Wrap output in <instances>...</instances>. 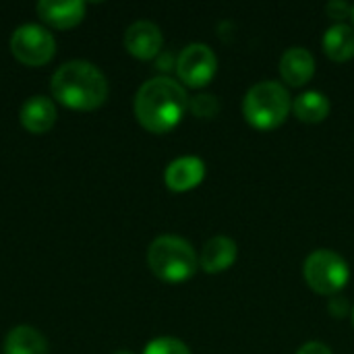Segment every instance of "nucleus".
<instances>
[{
  "label": "nucleus",
  "mask_w": 354,
  "mask_h": 354,
  "mask_svg": "<svg viewBox=\"0 0 354 354\" xmlns=\"http://www.w3.org/2000/svg\"><path fill=\"white\" fill-rule=\"evenodd\" d=\"M114 354H133V353H129V351H118V353H114Z\"/></svg>",
  "instance_id": "21"
},
{
  "label": "nucleus",
  "mask_w": 354,
  "mask_h": 354,
  "mask_svg": "<svg viewBox=\"0 0 354 354\" xmlns=\"http://www.w3.org/2000/svg\"><path fill=\"white\" fill-rule=\"evenodd\" d=\"M236 257H239L236 243L230 236L218 234L205 243L201 257H199V266L207 274H220V272H226L228 268H232Z\"/></svg>",
  "instance_id": "11"
},
{
  "label": "nucleus",
  "mask_w": 354,
  "mask_h": 354,
  "mask_svg": "<svg viewBox=\"0 0 354 354\" xmlns=\"http://www.w3.org/2000/svg\"><path fill=\"white\" fill-rule=\"evenodd\" d=\"M303 276L313 292L334 297L348 284L351 270L344 257H340L338 253L330 249H317L305 259Z\"/></svg>",
  "instance_id": "5"
},
{
  "label": "nucleus",
  "mask_w": 354,
  "mask_h": 354,
  "mask_svg": "<svg viewBox=\"0 0 354 354\" xmlns=\"http://www.w3.org/2000/svg\"><path fill=\"white\" fill-rule=\"evenodd\" d=\"M292 110L288 89L278 81H261L253 85L243 100V114L253 129H278Z\"/></svg>",
  "instance_id": "4"
},
{
  "label": "nucleus",
  "mask_w": 354,
  "mask_h": 354,
  "mask_svg": "<svg viewBox=\"0 0 354 354\" xmlns=\"http://www.w3.org/2000/svg\"><path fill=\"white\" fill-rule=\"evenodd\" d=\"M12 56L27 66H41L52 60L56 52V41L52 33L35 23H25L17 27L10 35Z\"/></svg>",
  "instance_id": "6"
},
{
  "label": "nucleus",
  "mask_w": 354,
  "mask_h": 354,
  "mask_svg": "<svg viewBox=\"0 0 354 354\" xmlns=\"http://www.w3.org/2000/svg\"><path fill=\"white\" fill-rule=\"evenodd\" d=\"M189 110L197 118H214L220 112V102L212 93H199L189 100Z\"/></svg>",
  "instance_id": "17"
},
{
  "label": "nucleus",
  "mask_w": 354,
  "mask_h": 354,
  "mask_svg": "<svg viewBox=\"0 0 354 354\" xmlns=\"http://www.w3.org/2000/svg\"><path fill=\"white\" fill-rule=\"evenodd\" d=\"M143 354H191V351H189V346H187L185 342H180L178 338H168V336H164V338L151 340V342L145 346Z\"/></svg>",
  "instance_id": "18"
},
{
  "label": "nucleus",
  "mask_w": 354,
  "mask_h": 354,
  "mask_svg": "<svg viewBox=\"0 0 354 354\" xmlns=\"http://www.w3.org/2000/svg\"><path fill=\"white\" fill-rule=\"evenodd\" d=\"M353 326H354V307H353Z\"/></svg>",
  "instance_id": "22"
},
{
  "label": "nucleus",
  "mask_w": 354,
  "mask_h": 354,
  "mask_svg": "<svg viewBox=\"0 0 354 354\" xmlns=\"http://www.w3.org/2000/svg\"><path fill=\"white\" fill-rule=\"evenodd\" d=\"M37 15L52 27L68 29L83 21L85 2L83 0H66V2L41 0V2H37Z\"/></svg>",
  "instance_id": "12"
},
{
  "label": "nucleus",
  "mask_w": 354,
  "mask_h": 354,
  "mask_svg": "<svg viewBox=\"0 0 354 354\" xmlns=\"http://www.w3.org/2000/svg\"><path fill=\"white\" fill-rule=\"evenodd\" d=\"M164 44L162 31L151 21H135L124 33V48L139 60H151L160 54Z\"/></svg>",
  "instance_id": "8"
},
{
  "label": "nucleus",
  "mask_w": 354,
  "mask_h": 354,
  "mask_svg": "<svg viewBox=\"0 0 354 354\" xmlns=\"http://www.w3.org/2000/svg\"><path fill=\"white\" fill-rule=\"evenodd\" d=\"M147 266L162 282L180 284L193 278L199 268V259L191 243L174 234H164L149 245Z\"/></svg>",
  "instance_id": "3"
},
{
  "label": "nucleus",
  "mask_w": 354,
  "mask_h": 354,
  "mask_svg": "<svg viewBox=\"0 0 354 354\" xmlns=\"http://www.w3.org/2000/svg\"><path fill=\"white\" fill-rule=\"evenodd\" d=\"M48 340L31 326H17L6 334L4 354H48Z\"/></svg>",
  "instance_id": "14"
},
{
  "label": "nucleus",
  "mask_w": 354,
  "mask_h": 354,
  "mask_svg": "<svg viewBox=\"0 0 354 354\" xmlns=\"http://www.w3.org/2000/svg\"><path fill=\"white\" fill-rule=\"evenodd\" d=\"M292 112L297 114V118L301 122H309V124H317L324 122L330 114V100L319 93V91H305L301 93L295 104H292Z\"/></svg>",
  "instance_id": "16"
},
{
  "label": "nucleus",
  "mask_w": 354,
  "mask_h": 354,
  "mask_svg": "<svg viewBox=\"0 0 354 354\" xmlns=\"http://www.w3.org/2000/svg\"><path fill=\"white\" fill-rule=\"evenodd\" d=\"M351 17H353V21H354V6H353V15H351Z\"/></svg>",
  "instance_id": "23"
},
{
  "label": "nucleus",
  "mask_w": 354,
  "mask_h": 354,
  "mask_svg": "<svg viewBox=\"0 0 354 354\" xmlns=\"http://www.w3.org/2000/svg\"><path fill=\"white\" fill-rule=\"evenodd\" d=\"M21 124L35 135L48 133L56 122V106L46 95L29 97L21 108Z\"/></svg>",
  "instance_id": "13"
},
{
  "label": "nucleus",
  "mask_w": 354,
  "mask_h": 354,
  "mask_svg": "<svg viewBox=\"0 0 354 354\" xmlns=\"http://www.w3.org/2000/svg\"><path fill=\"white\" fill-rule=\"evenodd\" d=\"M205 178V164L201 158L195 156H183L168 164L164 172V183L174 193H185L201 185Z\"/></svg>",
  "instance_id": "9"
},
{
  "label": "nucleus",
  "mask_w": 354,
  "mask_h": 354,
  "mask_svg": "<svg viewBox=\"0 0 354 354\" xmlns=\"http://www.w3.org/2000/svg\"><path fill=\"white\" fill-rule=\"evenodd\" d=\"M189 108L187 91L170 77H153L145 81L135 95V116L149 133H168L185 116Z\"/></svg>",
  "instance_id": "1"
},
{
  "label": "nucleus",
  "mask_w": 354,
  "mask_h": 354,
  "mask_svg": "<svg viewBox=\"0 0 354 354\" xmlns=\"http://www.w3.org/2000/svg\"><path fill=\"white\" fill-rule=\"evenodd\" d=\"M297 354H334L324 342H307L299 348Z\"/></svg>",
  "instance_id": "20"
},
{
  "label": "nucleus",
  "mask_w": 354,
  "mask_h": 354,
  "mask_svg": "<svg viewBox=\"0 0 354 354\" xmlns=\"http://www.w3.org/2000/svg\"><path fill=\"white\" fill-rule=\"evenodd\" d=\"M324 52L334 62H348L354 58V29L351 25L338 23L324 33Z\"/></svg>",
  "instance_id": "15"
},
{
  "label": "nucleus",
  "mask_w": 354,
  "mask_h": 354,
  "mask_svg": "<svg viewBox=\"0 0 354 354\" xmlns=\"http://www.w3.org/2000/svg\"><path fill=\"white\" fill-rule=\"evenodd\" d=\"M54 97L73 110H95L108 97L104 73L87 60H68L52 77Z\"/></svg>",
  "instance_id": "2"
},
{
  "label": "nucleus",
  "mask_w": 354,
  "mask_h": 354,
  "mask_svg": "<svg viewBox=\"0 0 354 354\" xmlns=\"http://www.w3.org/2000/svg\"><path fill=\"white\" fill-rule=\"evenodd\" d=\"M315 73V58L307 48H288L280 58V75L290 87H303Z\"/></svg>",
  "instance_id": "10"
},
{
  "label": "nucleus",
  "mask_w": 354,
  "mask_h": 354,
  "mask_svg": "<svg viewBox=\"0 0 354 354\" xmlns=\"http://www.w3.org/2000/svg\"><path fill=\"white\" fill-rule=\"evenodd\" d=\"M216 71H218V58L214 50L205 44L187 46L176 60L178 79L191 89L205 87L214 79Z\"/></svg>",
  "instance_id": "7"
},
{
  "label": "nucleus",
  "mask_w": 354,
  "mask_h": 354,
  "mask_svg": "<svg viewBox=\"0 0 354 354\" xmlns=\"http://www.w3.org/2000/svg\"><path fill=\"white\" fill-rule=\"evenodd\" d=\"M326 10H328V15H330L332 19H344V17L353 15V6L346 4V2H342V0L330 2V4L326 6Z\"/></svg>",
  "instance_id": "19"
}]
</instances>
